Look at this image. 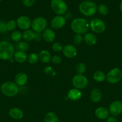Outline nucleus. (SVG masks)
I'll return each mask as SVG.
<instances>
[{"mask_svg": "<svg viewBox=\"0 0 122 122\" xmlns=\"http://www.w3.org/2000/svg\"><path fill=\"white\" fill-rule=\"evenodd\" d=\"M72 30L76 34H86L90 29L89 21L84 18H75L72 21L71 24Z\"/></svg>", "mask_w": 122, "mask_h": 122, "instance_id": "1", "label": "nucleus"}, {"mask_svg": "<svg viewBox=\"0 0 122 122\" xmlns=\"http://www.w3.org/2000/svg\"><path fill=\"white\" fill-rule=\"evenodd\" d=\"M14 54V48L11 43L6 41L0 42V60H9Z\"/></svg>", "mask_w": 122, "mask_h": 122, "instance_id": "2", "label": "nucleus"}, {"mask_svg": "<svg viewBox=\"0 0 122 122\" xmlns=\"http://www.w3.org/2000/svg\"><path fill=\"white\" fill-rule=\"evenodd\" d=\"M97 7V5L92 1H84L80 4L78 9L83 15L90 17L96 13Z\"/></svg>", "mask_w": 122, "mask_h": 122, "instance_id": "3", "label": "nucleus"}, {"mask_svg": "<svg viewBox=\"0 0 122 122\" xmlns=\"http://www.w3.org/2000/svg\"><path fill=\"white\" fill-rule=\"evenodd\" d=\"M19 86L15 82L7 81L1 85V91L4 95L8 97H13L19 92Z\"/></svg>", "mask_w": 122, "mask_h": 122, "instance_id": "4", "label": "nucleus"}, {"mask_svg": "<svg viewBox=\"0 0 122 122\" xmlns=\"http://www.w3.org/2000/svg\"><path fill=\"white\" fill-rule=\"evenodd\" d=\"M51 8L55 13L62 15L67 13L68 6L63 0H51Z\"/></svg>", "mask_w": 122, "mask_h": 122, "instance_id": "5", "label": "nucleus"}, {"mask_svg": "<svg viewBox=\"0 0 122 122\" xmlns=\"http://www.w3.org/2000/svg\"><path fill=\"white\" fill-rule=\"evenodd\" d=\"M122 78V70L120 68L115 67L111 69L106 75V79L111 84H116Z\"/></svg>", "mask_w": 122, "mask_h": 122, "instance_id": "6", "label": "nucleus"}, {"mask_svg": "<svg viewBox=\"0 0 122 122\" xmlns=\"http://www.w3.org/2000/svg\"><path fill=\"white\" fill-rule=\"evenodd\" d=\"M47 21L43 17H38L35 18L32 22L31 27L35 32L41 33L46 29Z\"/></svg>", "mask_w": 122, "mask_h": 122, "instance_id": "7", "label": "nucleus"}, {"mask_svg": "<svg viewBox=\"0 0 122 122\" xmlns=\"http://www.w3.org/2000/svg\"><path fill=\"white\" fill-rule=\"evenodd\" d=\"M90 28L93 32L96 33H102L105 30L106 25L102 20L99 19H94L89 23Z\"/></svg>", "mask_w": 122, "mask_h": 122, "instance_id": "8", "label": "nucleus"}, {"mask_svg": "<svg viewBox=\"0 0 122 122\" xmlns=\"http://www.w3.org/2000/svg\"><path fill=\"white\" fill-rule=\"evenodd\" d=\"M72 82L74 88L78 89H82L87 86L88 80L83 75L77 74L73 77Z\"/></svg>", "mask_w": 122, "mask_h": 122, "instance_id": "9", "label": "nucleus"}, {"mask_svg": "<svg viewBox=\"0 0 122 122\" xmlns=\"http://www.w3.org/2000/svg\"><path fill=\"white\" fill-rule=\"evenodd\" d=\"M17 25L22 30H27L32 26V21L26 15H21L16 20Z\"/></svg>", "mask_w": 122, "mask_h": 122, "instance_id": "10", "label": "nucleus"}, {"mask_svg": "<svg viewBox=\"0 0 122 122\" xmlns=\"http://www.w3.org/2000/svg\"><path fill=\"white\" fill-rule=\"evenodd\" d=\"M67 20L64 16L61 15H57L54 17L50 22V26L53 29H59L65 25Z\"/></svg>", "mask_w": 122, "mask_h": 122, "instance_id": "11", "label": "nucleus"}, {"mask_svg": "<svg viewBox=\"0 0 122 122\" xmlns=\"http://www.w3.org/2000/svg\"><path fill=\"white\" fill-rule=\"evenodd\" d=\"M109 112L113 116H117L122 113V101H113L109 107Z\"/></svg>", "mask_w": 122, "mask_h": 122, "instance_id": "12", "label": "nucleus"}, {"mask_svg": "<svg viewBox=\"0 0 122 122\" xmlns=\"http://www.w3.org/2000/svg\"><path fill=\"white\" fill-rule=\"evenodd\" d=\"M62 51H63V55L66 57L69 58H74L77 54V50L75 47V46L71 45V44L65 45L63 48Z\"/></svg>", "mask_w": 122, "mask_h": 122, "instance_id": "13", "label": "nucleus"}, {"mask_svg": "<svg viewBox=\"0 0 122 122\" xmlns=\"http://www.w3.org/2000/svg\"><path fill=\"white\" fill-rule=\"evenodd\" d=\"M96 117L100 120H105L109 117L110 112L106 107H100L96 109L94 112Z\"/></svg>", "mask_w": 122, "mask_h": 122, "instance_id": "14", "label": "nucleus"}, {"mask_svg": "<svg viewBox=\"0 0 122 122\" xmlns=\"http://www.w3.org/2000/svg\"><path fill=\"white\" fill-rule=\"evenodd\" d=\"M82 97V92L80 89L74 88L68 91L67 94V97L69 100L72 101H77L80 100Z\"/></svg>", "mask_w": 122, "mask_h": 122, "instance_id": "15", "label": "nucleus"}, {"mask_svg": "<svg viewBox=\"0 0 122 122\" xmlns=\"http://www.w3.org/2000/svg\"><path fill=\"white\" fill-rule=\"evenodd\" d=\"M8 115L12 119L14 120H20L23 117V112L19 108L14 107L10 109L8 111Z\"/></svg>", "mask_w": 122, "mask_h": 122, "instance_id": "16", "label": "nucleus"}, {"mask_svg": "<svg viewBox=\"0 0 122 122\" xmlns=\"http://www.w3.org/2000/svg\"><path fill=\"white\" fill-rule=\"evenodd\" d=\"M42 35H43V39L47 42H53L54 40L55 39V37H56L55 32L51 29L50 28L45 29L43 31Z\"/></svg>", "mask_w": 122, "mask_h": 122, "instance_id": "17", "label": "nucleus"}, {"mask_svg": "<svg viewBox=\"0 0 122 122\" xmlns=\"http://www.w3.org/2000/svg\"><path fill=\"white\" fill-rule=\"evenodd\" d=\"M15 83L18 86H23L25 85L28 82V76L22 72L19 73L15 76Z\"/></svg>", "mask_w": 122, "mask_h": 122, "instance_id": "18", "label": "nucleus"}, {"mask_svg": "<svg viewBox=\"0 0 122 122\" xmlns=\"http://www.w3.org/2000/svg\"><path fill=\"white\" fill-rule=\"evenodd\" d=\"M13 57H14V59L16 61L19 63H24L28 59V56L26 52L20 51V50L14 52Z\"/></svg>", "mask_w": 122, "mask_h": 122, "instance_id": "19", "label": "nucleus"}, {"mask_svg": "<svg viewBox=\"0 0 122 122\" xmlns=\"http://www.w3.org/2000/svg\"><path fill=\"white\" fill-rule=\"evenodd\" d=\"M83 39L85 42L89 45H94L97 42V38L95 35L93 33L87 32L84 35Z\"/></svg>", "mask_w": 122, "mask_h": 122, "instance_id": "20", "label": "nucleus"}, {"mask_svg": "<svg viewBox=\"0 0 122 122\" xmlns=\"http://www.w3.org/2000/svg\"><path fill=\"white\" fill-rule=\"evenodd\" d=\"M91 100L94 102H98L102 98V93L99 89L94 88L92 90L90 95Z\"/></svg>", "mask_w": 122, "mask_h": 122, "instance_id": "21", "label": "nucleus"}, {"mask_svg": "<svg viewBox=\"0 0 122 122\" xmlns=\"http://www.w3.org/2000/svg\"><path fill=\"white\" fill-rule=\"evenodd\" d=\"M39 59L44 63H49L51 60V56L50 52L47 50H42L39 52Z\"/></svg>", "mask_w": 122, "mask_h": 122, "instance_id": "22", "label": "nucleus"}, {"mask_svg": "<svg viewBox=\"0 0 122 122\" xmlns=\"http://www.w3.org/2000/svg\"><path fill=\"white\" fill-rule=\"evenodd\" d=\"M35 32L32 30H27L22 33V38L26 42H30L35 39Z\"/></svg>", "mask_w": 122, "mask_h": 122, "instance_id": "23", "label": "nucleus"}, {"mask_svg": "<svg viewBox=\"0 0 122 122\" xmlns=\"http://www.w3.org/2000/svg\"><path fill=\"white\" fill-rule=\"evenodd\" d=\"M44 122H61L58 116L54 112H50L45 115Z\"/></svg>", "mask_w": 122, "mask_h": 122, "instance_id": "24", "label": "nucleus"}, {"mask_svg": "<svg viewBox=\"0 0 122 122\" xmlns=\"http://www.w3.org/2000/svg\"><path fill=\"white\" fill-rule=\"evenodd\" d=\"M93 79L98 82H102L106 79V75L103 71H96L93 74Z\"/></svg>", "mask_w": 122, "mask_h": 122, "instance_id": "25", "label": "nucleus"}, {"mask_svg": "<svg viewBox=\"0 0 122 122\" xmlns=\"http://www.w3.org/2000/svg\"><path fill=\"white\" fill-rule=\"evenodd\" d=\"M11 38L13 41H20L22 39V33L19 30L13 31L11 34Z\"/></svg>", "mask_w": 122, "mask_h": 122, "instance_id": "26", "label": "nucleus"}, {"mask_svg": "<svg viewBox=\"0 0 122 122\" xmlns=\"http://www.w3.org/2000/svg\"><path fill=\"white\" fill-rule=\"evenodd\" d=\"M97 11L99 12L100 14L102 15H107L109 12L108 8L105 4H100L97 7Z\"/></svg>", "mask_w": 122, "mask_h": 122, "instance_id": "27", "label": "nucleus"}, {"mask_svg": "<svg viewBox=\"0 0 122 122\" xmlns=\"http://www.w3.org/2000/svg\"><path fill=\"white\" fill-rule=\"evenodd\" d=\"M39 59V56L36 53H31L28 57V61L30 64H35Z\"/></svg>", "mask_w": 122, "mask_h": 122, "instance_id": "28", "label": "nucleus"}, {"mask_svg": "<svg viewBox=\"0 0 122 122\" xmlns=\"http://www.w3.org/2000/svg\"><path fill=\"white\" fill-rule=\"evenodd\" d=\"M76 70L78 74L80 75H83L86 72V66L85 64L83 63H79L76 66Z\"/></svg>", "mask_w": 122, "mask_h": 122, "instance_id": "29", "label": "nucleus"}, {"mask_svg": "<svg viewBox=\"0 0 122 122\" xmlns=\"http://www.w3.org/2000/svg\"><path fill=\"white\" fill-rule=\"evenodd\" d=\"M18 48L20 50V51L26 52V51H28L29 49V45L26 41L20 42L18 44Z\"/></svg>", "mask_w": 122, "mask_h": 122, "instance_id": "30", "label": "nucleus"}, {"mask_svg": "<svg viewBox=\"0 0 122 122\" xmlns=\"http://www.w3.org/2000/svg\"><path fill=\"white\" fill-rule=\"evenodd\" d=\"M17 23L15 20H10L7 22V31H13L16 28Z\"/></svg>", "mask_w": 122, "mask_h": 122, "instance_id": "31", "label": "nucleus"}, {"mask_svg": "<svg viewBox=\"0 0 122 122\" xmlns=\"http://www.w3.org/2000/svg\"><path fill=\"white\" fill-rule=\"evenodd\" d=\"M44 72L46 75H49L50 76H52V77H54L56 75V72L54 70L53 68L50 66L45 67V69H44Z\"/></svg>", "mask_w": 122, "mask_h": 122, "instance_id": "32", "label": "nucleus"}, {"mask_svg": "<svg viewBox=\"0 0 122 122\" xmlns=\"http://www.w3.org/2000/svg\"><path fill=\"white\" fill-rule=\"evenodd\" d=\"M83 40V37L80 34H76L73 38V41L75 45L81 44L82 43Z\"/></svg>", "mask_w": 122, "mask_h": 122, "instance_id": "33", "label": "nucleus"}, {"mask_svg": "<svg viewBox=\"0 0 122 122\" xmlns=\"http://www.w3.org/2000/svg\"><path fill=\"white\" fill-rule=\"evenodd\" d=\"M63 46L59 42H55L52 45V49L55 52H59L63 50Z\"/></svg>", "mask_w": 122, "mask_h": 122, "instance_id": "34", "label": "nucleus"}, {"mask_svg": "<svg viewBox=\"0 0 122 122\" xmlns=\"http://www.w3.org/2000/svg\"><path fill=\"white\" fill-rule=\"evenodd\" d=\"M7 32V23L4 20H0V33H4Z\"/></svg>", "mask_w": 122, "mask_h": 122, "instance_id": "35", "label": "nucleus"}, {"mask_svg": "<svg viewBox=\"0 0 122 122\" xmlns=\"http://www.w3.org/2000/svg\"><path fill=\"white\" fill-rule=\"evenodd\" d=\"M36 0H22V4H23L24 6L26 7H31L35 2Z\"/></svg>", "mask_w": 122, "mask_h": 122, "instance_id": "36", "label": "nucleus"}, {"mask_svg": "<svg viewBox=\"0 0 122 122\" xmlns=\"http://www.w3.org/2000/svg\"><path fill=\"white\" fill-rule=\"evenodd\" d=\"M51 61L53 64H59L62 62V58L59 56L57 55H55L51 57Z\"/></svg>", "mask_w": 122, "mask_h": 122, "instance_id": "37", "label": "nucleus"}, {"mask_svg": "<svg viewBox=\"0 0 122 122\" xmlns=\"http://www.w3.org/2000/svg\"><path fill=\"white\" fill-rule=\"evenodd\" d=\"M43 39V35L39 32H35V36L34 40L37 42H41Z\"/></svg>", "mask_w": 122, "mask_h": 122, "instance_id": "38", "label": "nucleus"}, {"mask_svg": "<svg viewBox=\"0 0 122 122\" xmlns=\"http://www.w3.org/2000/svg\"><path fill=\"white\" fill-rule=\"evenodd\" d=\"M106 122H117V120L114 116H109L106 119Z\"/></svg>", "mask_w": 122, "mask_h": 122, "instance_id": "39", "label": "nucleus"}, {"mask_svg": "<svg viewBox=\"0 0 122 122\" xmlns=\"http://www.w3.org/2000/svg\"><path fill=\"white\" fill-rule=\"evenodd\" d=\"M64 17L65 18L66 20H67V19L69 20V19H70L72 17V14L71 13H69V12H68V13H66L65 14Z\"/></svg>", "mask_w": 122, "mask_h": 122, "instance_id": "40", "label": "nucleus"}, {"mask_svg": "<svg viewBox=\"0 0 122 122\" xmlns=\"http://www.w3.org/2000/svg\"><path fill=\"white\" fill-rule=\"evenodd\" d=\"M119 7H120V11L122 13V1H121L120 3Z\"/></svg>", "mask_w": 122, "mask_h": 122, "instance_id": "41", "label": "nucleus"}, {"mask_svg": "<svg viewBox=\"0 0 122 122\" xmlns=\"http://www.w3.org/2000/svg\"><path fill=\"white\" fill-rule=\"evenodd\" d=\"M84 1H91L92 0H84Z\"/></svg>", "mask_w": 122, "mask_h": 122, "instance_id": "42", "label": "nucleus"}, {"mask_svg": "<svg viewBox=\"0 0 122 122\" xmlns=\"http://www.w3.org/2000/svg\"><path fill=\"white\" fill-rule=\"evenodd\" d=\"M2 1V0H0V1Z\"/></svg>", "mask_w": 122, "mask_h": 122, "instance_id": "43", "label": "nucleus"}]
</instances>
